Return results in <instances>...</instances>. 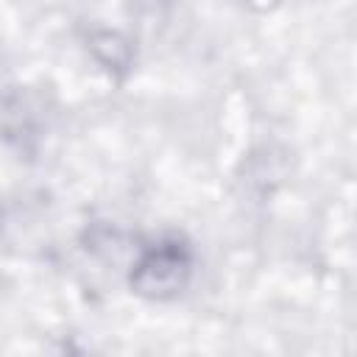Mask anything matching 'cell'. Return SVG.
I'll return each instance as SVG.
<instances>
[{
    "label": "cell",
    "mask_w": 357,
    "mask_h": 357,
    "mask_svg": "<svg viewBox=\"0 0 357 357\" xmlns=\"http://www.w3.org/2000/svg\"><path fill=\"white\" fill-rule=\"evenodd\" d=\"M89 47H92L95 59H98L106 70L123 73V70H128V64H131V45H128V39H126L123 33H117V31H98V33H92Z\"/></svg>",
    "instance_id": "obj_2"
},
{
    "label": "cell",
    "mask_w": 357,
    "mask_h": 357,
    "mask_svg": "<svg viewBox=\"0 0 357 357\" xmlns=\"http://www.w3.org/2000/svg\"><path fill=\"white\" fill-rule=\"evenodd\" d=\"M190 254L178 243H159L148 248L131 271V287L145 298H170L181 293L190 279Z\"/></svg>",
    "instance_id": "obj_1"
}]
</instances>
